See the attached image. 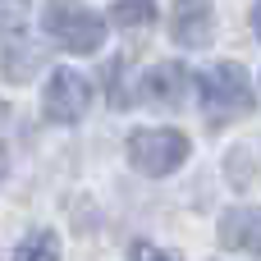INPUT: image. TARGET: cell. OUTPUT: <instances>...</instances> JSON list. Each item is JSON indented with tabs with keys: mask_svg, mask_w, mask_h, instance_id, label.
<instances>
[{
	"mask_svg": "<svg viewBox=\"0 0 261 261\" xmlns=\"http://www.w3.org/2000/svg\"><path fill=\"white\" fill-rule=\"evenodd\" d=\"M202 106H206L211 128H220L234 115H243L252 106V83H248L243 64H216V69H206L202 73Z\"/></svg>",
	"mask_w": 261,
	"mask_h": 261,
	"instance_id": "obj_1",
	"label": "cell"
},
{
	"mask_svg": "<svg viewBox=\"0 0 261 261\" xmlns=\"http://www.w3.org/2000/svg\"><path fill=\"white\" fill-rule=\"evenodd\" d=\"M46 32H50L60 46L78 50V55H92V50H101V41H106L101 18H96L87 5H78V0H46Z\"/></svg>",
	"mask_w": 261,
	"mask_h": 261,
	"instance_id": "obj_2",
	"label": "cell"
},
{
	"mask_svg": "<svg viewBox=\"0 0 261 261\" xmlns=\"http://www.w3.org/2000/svg\"><path fill=\"white\" fill-rule=\"evenodd\" d=\"M128 161H133L142 174H151V179L174 174V170L188 161V138L174 133V128H142V133L128 138Z\"/></svg>",
	"mask_w": 261,
	"mask_h": 261,
	"instance_id": "obj_3",
	"label": "cell"
},
{
	"mask_svg": "<svg viewBox=\"0 0 261 261\" xmlns=\"http://www.w3.org/2000/svg\"><path fill=\"white\" fill-rule=\"evenodd\" d=\"M41 106H46V119H50V124H78V119L87 115V106H92V87H87L83 73L60 69V73H50Z\"/></svg>",
	"mask_w": 261,
	"mask_h": 261,
	"instance_id": "obj_4",
	"label": "cell"
},
{
	"mask_svg": "<svg viewBox=\"0 0 261 261\" xmlns=\"http://www.w3.org/2000/svg\"><path fill=\"white\" fill-rule=\"evenodd\" d=\"M216 32V14L206 0H174L170 9V37L179 46H206Z\"/></svg>",
	"mask_w": 261,
	"mask_h": 261,
	"instance_id": "obj_5",
	"label": "cell"
},
{
	"mask_svg": "<svg viewBox=\"0 0 261 261\" xmlns=\"http://www.w3.org/2000/svg\"><path fill=\"white\" fill-rule=\"evenodd\" d=\"M220 243L234 252H252L261 257V206H239L220 220Z\"/></svg>",
	"mask_w": 261,
	"mask_h": 261,
	"instance_id": "obj_6",
	"label": "cell"
},
{
	"mask_svg": "<svg viewBox=\"0 0 261 261\" xmlns=\"http://www.w3.org/2000/svg\"><path fill=\"white\" fill-rule=\"evenodd\" d=\"M184 83H188L184 64H156V69L142 78V101H151V106H161V110H174V106L184 101Z\"/></svg>",
	"mask_w": 261,
	"mask_h": 261,
	"instance_id": "obj_7",
	"label": "cell"
},
{
	"mask_svg": "<svg viewBox=\"0 0 261 261\" xmlns=\"http://www.w3.org/2000/svg\"><path fill=\"white\" fill-rule=\"evenodd\" d=\"M110 14H115V23L128 28V32H133V28H151V18H156V0H119Z\"/></svg>",
	"mask_w": 261,
	"mask_h": 261,
	"instance_id": "obj_8",
	"label": "cell"
},
{
	"mask_svg": "<svg viewBox=\"0 0 261 261\" xmlns=\"http://www.w3.org/2000/svg\"><path fill=\"white\" fill-rule=\"evenodd\" d=\"M14 261H60V248H55V239L41 229V234H32V239H23V243H18Z\"/></svg>",
	"mask_w": 261,
	"mask_h": 261,
	"instance_id": "obj_9",
	"label": "cell"
},
{
	"mask_svg": "<svg viewBox=\"0 0 261 261\" xmlns=\"http://www.w3.org/2000/svg\"><path fill=\"white\" fill-rule=\"evenodd\" d=\"M128 257H133V261H174V257H165L156 243H133V248H128Z\"/></svg>",
	"mask_w": 261,
	"mask_h": 261,
	"instance_id": "obj_10",
	"label": "cell"
},
{
	"mask_svg": "<svg viewBox=\"0 0 261 261\" xmlns=\"http://www.w3.org/2000/svg\"><path fill=\"white\" fill-rule=\"evenodd\" d=\"M252 28H257V37H261V0H257V9H252Z\"/></svg>",
	"mask_w": 261,
	"mask_h": 261,
	"instance_id": "obj_11",
	"label": "cell"
}]
</instances>
